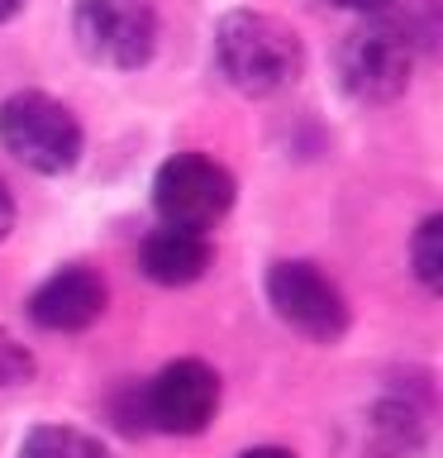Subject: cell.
Returning a JSON list of instances; mask_svg holds the SVG:
<instances>
[{"label":"cell","instance_id":"obj_1","mask_svg":"<svg viewBox=\"0 0 443 458\" xmlns=\"http://www.w3.org/2000/svg\"><path fill=\"white\" fill-rule=\"evenodd\" d=\"M214 63L220 77L243 96L286 91L300 77V38L291 24L263 10H229L214 24Z\"/></svg>","mask_w":443,"mask_h":458},{"label":"cell","instance_id":"obj_2","mask_svg":"<svg viewBox=\"0 0 443 458\" xmlns=\"http://www.w3.org/2000/svg\"><path fill=\"white\" fill-rule=\"evenodd\" d=\"M414 72V34L391 14H367L339 43V77L343 91L357 100H396Z\"/></svg>","mask_w":443,"mask_h":458},{"label":"cell","instance_id":"obj_3","mask_svg":"<svg viewBox=\"0 0 443 458\" xmlns=\"http://www.w3.org/2000/svg\"><path fill=\"white\" fill-rule=\"evenodd\" d=\"M0 143L24 167L43 172V177H63L81 157V124L63 100L43 91H20L0 106Z\"/></svg>","mask_w":443,"mask_h":458},{"label":"cell","instance_id":"obj_4","mask_svg":"<svg viewBox=\"0 0 443 458\" xmlns=\"http://www.w3.org/2000/svg\"><path fill=\"white\" fill-rule=\"evenodd\" d=\"M153 206L163 215V225L205 234L234 206V177H229L224 163H214L205 153H177L157 167Z\"/></svg>","mask_w":443,"mask_h":458},{"label":"cell","instance_id":"obj_5","mask_svg":"<svg viewBox=\"0 0 443 458\" xmlns=\"http://www.w3.org/2000/svg\"><path fill=\"white\" fill-rule=\"evenodd\" d=\"M71 34L91 63L134 72L157 48V14L148 0H77Z\"/></svg>","mask_w":443,"mask_h":458},{"label":"cell","instance_id":"obj_6","mask_svg":"<svg viewBox=\"0 0 443 458\" xmlns=\"http://www.w3.org/2000/svg\"><path fill=\"white\" fill-rule=\"evenodd\" d=\"M267 301H272V310L305 339L334 344L343 329H348V301H343L339 282L324 277L314 263H300V258L272 263Z\"/></svg>","mask_w":443,"mask_h":458},{"label":"cell","instance_id":"obj_7","mask_svg":"<svg viewBox=\"0 0 443 458\" xmlns=\"http://www.w3.org/2000/svg\"><path fill=\"white\" fill-rule=\"evenodd\" d=\"M220 411V372L200 358H177L143 382V415L163 435H200Z\"/></svg>","mask_w":443,"mask_h":458},{"label":"cell","instance_id":"obj_8","mask_svg":"<svg viewBox=\"0 0 443 458\" xmlns=\"http://www.w3.org/2000/svg\"><path fill=\"white\" fill-rule=\"evenodd\" d=\"M105 282L100 272H91L86 263L57 267L48 282L29 296V315H34L38 329H53V335H77V329L96 325L105 315Z\"/></svg>","mask_w":443,"mask_h":458},{"label":"cell","instance_id":"obj_9","mask_svg":"<svg viewBox=\"0 0 443 458\" xmlns=\"http://www.w3.org/2000/svg\"><path fill=\"white\" fill-rule=\"evenodd\" d=\"M210 239L205 234H191V229H153L148 239H143V249H138V263L143 272L157 282V286H191L205 277V267H210Z\"/></svg>","mask_w":443,"mask_h":458},{"label":"cell","instance_id":"obj_10","mask_svg":"<svg viewBox=\"0 0 443 458\" xmlns=\"http://www.w3.org/2000/svg\"><path fill=\"white\" fill-rule=\"evenodd\" d=\"M20 458H110L105 444L71 425H38L20 444Z\"/></svg>","mask_w":443,"mask_h":458},{"label":"cell","instance_id":"obj_11","mask_svg":"<svg viewBox=\"0 0 443 458\" xmlns=\"http://www.w3.org/2000/svg\"><path fill=\"white\" fill-rule=\"evenodd\" d=\"M410 258H414V277L424 282V292H439L443 286V220L439 215H429V220L414 229Z\"/></svg>","mask_w":443,"mask_h":458},{"label":"cell","instance_id":"obj_12","mask_svg":"<svg viewBox=\"0 0 443 458\" xmlns=\"http://www.w3.org/2000/svg\"><path fill=\"white\" fill-rule=\"evenodd\" d=\"M34 368H38L34 353H29L14 335L0 329V386H24L29 377H34Z\"/></svg>","mask_w":443,"mask_h":458},{"label":"cell","instance_id":"obj_13","mask_svg":"<svg viewBox=\"0 0 443 458\" xmlns=\"http://www.w3.org/2000/svg\"><path fill=\"white\" fill-rule=\"evenodd\" d=\"M329 5H339V10H353V14H386L396 5V0H329Z\"/></svg>","mask_w":443,"mask_h":458},{"label":"cell","instance_id":"obj_14","mask_svg":"<svg viewBox=\"0 0 443 458\" xmlns=\"http://www.w3.org/2000/svg\"><path fill=\"white\" fill-rule=\"evenodd\" d=\"M10 229H14V196H10L5 177H0V239H5Z\"/></svg>","mask_w":443,"mask_h":458},{"label":"cell","instance_id":"obj_15","mask_svg":"<svg viewBox=\"0 0 443 458\" xmlns=\"http://www.w3.org/2000/svg\"><path fill=\"white\" fill-rule=\"evenodd\" d=\"M238 458H296L291 449H277V444H257V449H243Z\"/></svg>","mask_w":443,"mask_h":458},{"label":"cell","instance_id":"obj_16","mask_svg":"<svg viewBox=\"0 0 443 458\" xmlns=\"http://www.w3.org/2000/svg\"><path fill=\"white\" fill-rule=\"evenodd\" d=\"M20 10H24V0H0V24H5V20H14Z\"/></svg>","mask_w":443,"mask_h":458}]
</instances>
